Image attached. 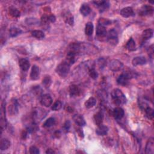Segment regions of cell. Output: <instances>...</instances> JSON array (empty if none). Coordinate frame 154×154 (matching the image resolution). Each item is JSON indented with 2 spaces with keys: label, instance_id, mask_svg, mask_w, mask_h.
<instances>
[{
  "label": "cell",
  "instance_id": "484cf974",
  "mask_svg": "<svg viewBox=\"0 0 154 154\" xmlns=\"http://www.w3.org/2000/svg\"><path fill=\"white\" fill-rule=\"evenodd\" d=\"M104 119L103 114L101 112H98L94 116V120L96 125L99 126L102 124Z\"/></svg>",
  "mask_w": 154,
  "mask_h": 154
},
{
  "label": "cell",
  "instance_id": "60d3db41",
  "mask_svg": "<svg viewBox=\"0 0 154 154\" xmlns=\"http://www.w3.org/2000/svg\"><path fill=\"white\" fill-rule=\"evenodd\" d=\"M48 19H49V21L51 22H54L56 20V16L54 15H51L48 16Z\"/></svg>",
  "mask_w": 154,
  "mask_h": 154
},
{
  "label": "cell",
  "instance_id": "b9f144b4",
  "mask_svg": "<svg viewBox=\"0 0 154 154\" xmlns=\"http://www.w3.org/2000/svg\"><path fill=\"white\" fill-rule=\"evenodd\" d=\"M153 45L150 46L149 49V56L152 58L153 57Z\"/></svg>",
  "mask_w": 154,
  "mask_h": 154
},
{
  "label": "cell",
  "instance_id": "5bb4252c",
  "mask_svg": "<svg viewBox=\"0 0 154 154\" xmlns=\"http://www.w3.org/2000/svg\"><path fill=\"white\" fill-rule=\"evenodd\" d=\"M125 115L124 110L120 108V107H116V109H114L113 112V115L116 120H120L123 118Z\"/></svg>",
  "mask_w": 154,
  "mask_h": 154
},
{
  "label": "cell",
  "instance_id": "8d00e7d4",
  "mask_svg": "<svg viewBox=\"0 0 154 154\" xmlns=\"http://www.w3.org/2000/svg\"><path fill=\"white\" fill-rule=\"evenodd\" d=\"M99 24L102 25V26H105V25H109L111 24V22L110 21L109 19H105V18H100L99 19Z\"/></svg>",
  "mask_w": 154,
  "mask_h": 154
},
{
  "label": "cell",
  "instance_id": "83f0119b",
  "mask_svg": "<svg viewBox=\"0 0 154 154\" xmlns=\"http://www.w3.org/2000/svg\"><path fill=\"white\" fill-rule=\"evenodd\" d=\"M96 99L93 97H90L85 102L84 105L85 108L89 109L94 107L96 105Z\"/></svg>",
  "mask_w": 154,
  "mask_h": 154
},
{
  "label": "cell",
  "instance_id": "277c9868",
  "mask_svg": "<svg viewBox=\"0 0 154 154\" xmlns=\"http://www.w3.org/2000/svg\"><path fill=\"white\" fill-rule=\"evenodd\" d=\"M109 68L113 72H117L122 69L123 64L118 60H112L109 63Z\"/></svg>",
  "mask_w": 154,
  "mask_h": 154
},
{
  "label": "cell",
  "instance_id": "f546056e",
  "mask_svg": "<svg viewBox=\"0 0 154 154\" xmlns=\"http://www.w3.org/2000/svg\"><path fill=\"white\" fill-rule=\"evenodd\" d=\"M21 33H22V30L18 27H16V26L12 27L9 30L10 36L12 37H16L17 36L21 34Z\"/></svg>",
  "mask_w": 154,
  "mask_h": 154
},
{
  "label": "cell",
  "instance_id": "ab89813d",
  "mask_svg": "<svg viewBox=\"0 0 154 154\" xmlns=\"http://www.w3.org/2000/svg\"><path fill=\"white\" fill-rule=\"evenodd\" d=\"M26 22L28 25H35L39 23L38 21L35 18H30L26 20Z\"/></svg>",
  "mask_w": 154,
  "mask_h": 154
},
{
  "label": "cell",
  "instance_id": "d4e9b609",
  "mask_svg": "<svg viewBox=\"0 0 154 154\" xmlns=\"http://www.w3.org/2000/svg\"><path fill=\"white\" fill-rule=\"evenodd\" d=\"M93 30H94V26H93V23L88 22L86 24L85 27V33L87 36H92L93 33Z\"/></svg>",
  "mask_w": 154,
  "mask_h": 154
},
{
  "label": "cell",
  "instance_id": "4316f807",
  "mask_svg": "<svg viewBox=\"0 0 154 154\" xmlns=\"http://www.w3.org/2000/svg\"><path fill=\"white\" fill-rule=\"evenodd\" d=\"M9 112L10 115H15L18 112V104L16 101L12 102L11 104L9 106Z\"/></svg>",
  "mask_w": 154,
  "mask_h": 154
},
{
  "label": "cell",
  "instance_id": "1f68e13d",
  "mask_svg": "<svg viewBox=\"0 0 154 154\" xmlns=\"http://www.w3.org/2000/svg\"><path fill=\"white\" fill-rule=\"evenodd\" d=\"M144 111H145L146 117L150 120H153V116H154L153 110L152 108H151L149 106H148V107H147L144 110Z\"/></svg>",
  "mask_w": 154,
  "mask_h": 154
},
{
  "label": "cell",
  "instance_id": "5b68a950",
  "mask_svg": "<svg viewBox=\"0 0 154 154\" xmlns=\"http://www.w3.org/2000/svg\"><path fill=\"white\" fill-rule=\"evenodd\" d=\"M153 13V7L149 5H144L139 10V15L141 16H151Z\"/></svg>",
  "mask_w": 154,
  "mask_h": 154
},
{
  "label": "cell",
  "instance_id": "ee69618b",
  "mask_svg": "<svg viewBox=\"0 0 154 154\" xmlns=\"http://www.w3.org/2000/svg\"><path fill=\"white\" fill-rule=\"evenodd\" d=\"M46 153H48V154H52V153H54L55 152L52 149H48L47 151H46Z\"/></svg>",
  "mask_w": 154,
  "mask_h": 154
},
{
  "label": "cell",
  "instance_id": "f35d334b",
  "mask_svg": "<svg viewBox=\"0 0 154 154\" xmlns=\"http://www.w3.org/2000/svg\"><path fill=\"white\" fill-rule=\"evenodd\" d=\"M39 149L35 146H31L30 148V153L31 154H39Z\"/></svg>",
  "mask_w": 154,
  "mask_h": 154
},
{
  "label": "cell",
  "instance_id": "4fadbf2b",
  "mask_svg": "<svg viewBox=\"0 0 154 154\" xmlns=\"http://www.w3.org/2000/svg\"><path fill=\"white\" fill-rule=\"evenodd\" d=\"M96 35L98 38L105 37L107 35V32L105 26L98 24L96 28Z\"/></svg>",
  "mask_w": 154,
  "mask_h": 154
},
{
  "label": "cell",
  "instance_id": "d6a6232c",
  "mask_svg": "<svg viewBox=\"0 0 154 154\" xmlns=\"http://www.w3.org/2000/svg\"><path fill=\"white\" fill-rule=\"evenodd\" d=\"M52 83V79L50 76L46 75L43 79L42 84L45 88H49Z\"/></svg>",
  "mask_w": 154,
  "mask_h": 154
},
{
  "label": "cell",
  "instance_id": "836d02e7",
  "mask_svg": "<svg viewBox=\"0 0 154 154\" xmlns=\"http://www.w3.org/2000/svg\"><path fill=\"white\" fill-rule=\"evenodd\" d=\"M9 13L10 15L14 17V18H18L20 16V14L21 13L15 7H11L9 9Z\"/></svg>",
  "mask_w": 154,
  "mask_h": 154
},
{
  "label": "cell",
  "instance_id": "603a6c76",
  "mask_svg": "<svg viewBox=\"0 0 154 154\" xmlns=\"http://www.w3.org/2000/svg\"><path fill=\"white\" fill-rule=\"evenodd\" d=\"M10 146V142L8 139L3 138L0 142V149L1 151H5L8 149Z\"/></svg>",
  "mask_w": 154,
  "mask_h": 154
},
{
  "label": "cell",
  "instance_id": "9a60e30c",
  "mask_svg": "<svg viewBox=\"0 0 154 154\" xmlns=\"http://www.w3.org/2000/svg\"><path fill=\"white\" fill-rule=\"evenodd\" d=\"M19 65L20 68L24 72L27 71L29 69L30 64L28 60L26 58H21L19 61Z\"/></svg>",
  "mask_w": 154,
  "mask_h": 154
},
{
  "label": "cell",
  "instance_id": "cb8c5ba5",
  "mask_svg": "<svg viewBox=\"0 0 154 154\" xmlns=\"http://www.w3.org/2000/svg\"><path fill=\"white\" fill-rule=\"evenodd\" d=\"M153 31L152 29L148 28L144 30L142 33V39L144 41H146V40H148L151 39L153 36Z\"/></svg>",
  "mask_w": 154,
  "mask_h": 154
},
{
  "label": "cell",
  "instance_id": "f1b7e54d",
  "mask_svg": "<svg viewBox=\"0 0 154 154\" xmlns=\"http://www.w3.org/2000/svg\"><path fill=\"white\" fill-rule=\"evenodd\" d=\"M31 35L33 37H35L37 39L41 40L45 37L44 33L41 30H34L31 32Z\"/></svg>",
  "mask_w": 154,
  "mask_h": 154
},
{
  "label": "cell",
  "instance_id": "7c38bea8",
  "mask_svg": "<svg viewBox=\"0 0 154 154\" xmlns=\"http://www.w3.org/2000/svg\"><path fill=\"white\" fill-rule=\"evenodd\" d=\"M146 153L147 154H153L154 153V141L153 138H150L146 145Z\"/></svg>",
  "mask_w": 154,
  "mask_h": 154
},
{
  "label": "cell",
  "instance_id": "2e32d148",
  "mask_svg": "<svg viewBox=\"0 0 154 154\" xmlns=\"http://www.w3.org/2000/svg\"><path fill=\"white\" fill-rule=\"evenodd\" d=\"M93 3L98 7V8L101 12L106 10L110 6L109 2L106 1H93Z\"/></svg>",
  "mask_w": 154,
  "mask_h": 154
},
{
  "label": "cell",
  "instance_id": "4dcf8cb0",
  "mask_svg": "<svg viewBox=\"0 0 154 154\" xmlns=\"http://www.w3.org/2000/svg\"><path fill=\"white\" fill-rule=\"evenodd\" d=\"M55 123H56L55 119L54 117H50L44 122L43 126V127H45V128H51V127L54 125Z\"/></svg>",
  "mask_w": 154,
  "mask_h": 154
},
{
  "label": "cell",
  "instance_id": "7402d4cb",
  "mask_svg": "<svg viewBox=\"0 0 154 154\" xmlns=\"http://www.w3.org/2000/svg\"><path fill=\"white\" fill-rule=\"evenodd\" d=\"M126 48L130 51H134L136 50V44L132 38H130L126 44Z\"/></svg>",
  "mask_w": 154,
  "mask_h": 154
},
{
  "label": "cell",
  "instance_id": "8992f818",
  "mask_svg": "<svg viewBox=\"0 0 154 154\" xmlns=\"http://www.w3.org/2000/svg\"><path fill=\"white\" fill-rule=\"evenodd\" d=\"M107 39L108 41L113 45H116L118 42V37H117V33L116 31L114 29H112L109 31V33L107 34Z\"/></svg>",
  "mask_w": 154,
  "mask_h": 154
},
{
  "label": "cell",
  "instance_id": "d6986e66",
  "mask_svg": "<svg viewBox=\"0 0 154 154\" xmlns=\"http://www.w3.org/2000/svg\"><path fill=\"white\" fill-rule=\"evenodd\" d=\"M146 63V59L144 57H134L132 60V64L134 66H137L139 65H143Z\"/></svg>",
  "mask_w": 154,
  "mask_h": 154
},
{
  "label": "cell",
  "instance_id": "7bdbcfd3",
  "mask_svg": "<svg viewBox=\"0 0 154 154\" xmlns=\"http://www.w3.org/2000/svg\"><path fill=\"white\" fill-rule=\"evenodd\" d=\"M66 108H67V109H65L66 111H68V112H70V113H72L73 111V109L72 108L71 106H66Z\"/></svg>",
  "mask_w": 154,
  "mask_h": 154
},
{
  "label": "cell",
  "instance_id": "e575fe53",
  "mask_svg": "<svg viewBox=\"0 0 154 154\" xmlns=\"http://www.w3.org/2000/svg\"><path fill=\"white\" fill-rule=\"evenodd\" d=\"M62 102L59 101V100H57V101H56L52 105L51 109L53 111H58L62 109Z\"/></svg>",
  "mask_w": 154,
  "mask_h": 154
},
{
  "label": "cell",
  "instance_id": "7a4b0ae2",
  "mask_svg": "<svg viewBox=\"0 0 154 154\" xmlns=\"http://www.w3.org/2000/svg\"><path fill=\"white\" fill-rule=\"evenodd\" d=\"M70 66L71 65L68 63L64 61L57 66L56 68V72L60 77L65 78L68 75L70 71Z\"/></svg>",
  "mask_w": 154,
  "mask_h": 154
},
{
  "label": "cell",
  "instance_id": "8fae6325",
  "mask_svg": "<svg viewBox=\"0 0 154 154\" xmlns=\"http://www.w3.org/2000/svg\"><path fill=\"white\" fill-rule=\"evenodd\" d=\"M40 76V69L36 65L33 66L31 73H30V78L32 80H37L39 78Z\"/></svg>",
  "mask_w": 154,
  "mask_h": 154
},
{
  "label": "cell",
  "instance_id": "52a82bcc",
  "mask_svg": "<svg viewBox=\"0 0 154 154\" xmlns=\"http://www.w3.org/2000/svg\"><path fill=\"white\" fill-rule=\"evenodd\" d=\"M62 16L66 24L70 25L71 26H72L74 24V18H73V16L70 11H64L62 13Z\"/></svg>",
  "mask_w": 154,
  "mask_h": 154
},
{
  "label": "cell",
  "instance_id": "ba28073f",
  "mask_svg": "<svg viewBox=\"0 0 154 154\" xmlns=\"http://www.w3.org/2000/svg\"><path fill=\"white\" fill-rule=\"evenodd\" d=\"M120 14L123 18H129L135 15L134 10L131 7H126L123 8L120 12Z\"/></svg>",
  "mask_w": 154,
  "mask_h": 154
},
{
  "label": "cell",
  "instance_id": "74e56055",
  "mask_svg": "<svg viewBox=\"0 0 154 154\" xmlns=\"http://www.w3.org/2000/svg\"><path fill=\"white\" fill-rule=\"evenodd\" d=\"M71 122L69 121V120H67V121L64 123V125L63 126V128L64 130V131L67 132H68L70 128H71Z\"/></svg>",
  "mask_w": 154,
  "mask_h": 154
},
{
  "label": "cell",
  "instance_id": "3957f363",
  "mask_svg": "<svg viewBox=\"0 0 154 154\" xmlns=\"http://www.w3.org/2000/svg\"><path fill=\"white\" fill-rule=\"evenodd\" d=\"M46 115V110L41 109V108H36L33 111L32 117L35 121L40 122L42 120Z\"/></svg>",
  "mask_w": 154,
  "mask_h": 154
},
{
  "label": "cell",
  "instance_id": "44dd1931",
  "mask_svg": "<svg viewBox=\"0 0 154 154\" xmlns=\"http://www.w3.org/2000/svg\"><path fill=\"white\" fill-rule=\"evenodd\" d=\"M79 10H80V13H81V14L84 16H88L92 11L91 8L90 7V6L88 4H82L81 7H80Z\"/></svg>",
  "mask_w": 154,
  "mask_h": 154
},
{
  "label": "cell",
  "instance_id": "e0dca14e",
  "mask_svg": "<svg viewBox=\"0 0 154 154\" xmlns=\"http://www.w3.org/2000/svg\"><path fill=\"white\" fill-rule=\"evenodd\" d=\"M69 93L71 97L78 96L79 95L81 90L77 85H71L69 88Z\"/></svg>",
  "mask_w": 154,
  "mask_h": 154
},
{
  "label": "cell",
  "instance_id": "ffe728a7",
  "mask_svg": "<svg viewBox=\"0 0 154 154\" xmlns=\"http://www.w3.org/2000/svg\"><path fill=\"white\" fill-rule=\"evenodd\" d=\"M109 131V128L107 126L101 125L98 126V128L96 130V133L98 136H103L106 135Z\"/></svg>",
  "mask_w": 154,
  "mask_h": 154
},
{
  "label": "cell",
  "instance_id": "d590c367",
  "mask_svg": "<svg viewBox=\"0 0 154 154\" xmlns=\"http://www.w3.org/2000/svg\"><path fill=\"white\" fill-rule=\"evenodd\" d=\"M89 73L90 77L93 79H96L98 77V73L94 68H92L89 70Z\"/></svg>",
  "mask_w": 154,
  "mask_h": 154
},
{
  "label": "cell",
  "instance_id": "30bf717a",
  "mask_svg": "<svg viewBox=\"0 0 154 154\" xmlns=\"http://www.w3.org/2000/svg\"><path fill=\"white\" fill-rule=\"evenodd\" d=\"M130 79V78L128 77V76L125 73H124L118 77L117 79V83L120 85L125 86L128 85Z\"/></svg>",
  "mask_w": 154,
  "mask_h": 154
},
{
  "label": "cell",
  "instance_id": "9c48e42d",
  "mask_svg": "<svg viewBox=\"0 0 154 154\" xmlns=\"http://www.w3.org/2000/svg\"><path fill=\"white\" fill-rule=\"evenodd\" d=\"M41 103L43 106L46 107H50L52 104V99L50 95L45 94L41 99Z\"/></svg>",
  "mask_w": 154,
  "mask_h": 154
},
{
  "label": "cell",
  "instance_id": "ac0fdd59",
  "mask_svg": "<svg viewBox=\"0 0 154 154\" xmlns=\"http://www.w3.org/2000/svg\"><path fill=\"white\" fill-rule=\"evenodd\" d=\"M73 121L75 122V123L79 126H84L86 124L85 119H84L83 116L80 115H78V114L75 115L73 116Z\"/></svg>",
  "mask_w": 154,
  "mask_h": 154
},
{
  "label": "cell",
  "instance_id": "6da1fadb",
  "mask_svg": "<svg viewBox=\"0 0 154 154\" xmlns=\"http://www.w3.org/2000/svg\"><path fill=\"white\" fill-rule=\"evenodd\" d=\"M111 96L114 103L116 105L124 104L126 102L125 96L123 92L119 89H115L112 91Z\"/></svg>",
  "mask_w": 154,
  "mask_h": 154
}]
</instances>
